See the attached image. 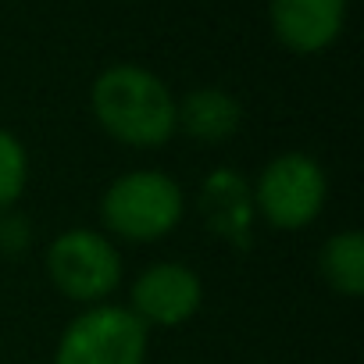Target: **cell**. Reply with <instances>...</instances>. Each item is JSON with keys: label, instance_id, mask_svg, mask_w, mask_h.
Segmentation results:
<instances>
[{"label": "cell", "instance_id": "obj_1", "mask_svg": "<svg viewBox=\"0 0 364 364\" xmlns=\"http://www.w3.org/2000/svg\"><path fill=\"white\" fill-rule=\"evenodd\" d=\"M93 118L122 146L154 150L175 136V97L150 68L111 65L90 93Z\"/></svg>", "mask_w": 364, "mask_h": 364}, {"label": "cell", "instance_id": "obj_2", "mask_svg": "<svg viewBox=\"0 0 364 364\" xmlns=\"http://www.w3.org/2000/svg\"><path fill=\"white\" fill-rule=\"evenodd\" d=\"M186 215V193L164 171H125L100 197V222L129 243H157L171 236Z\"/></svg>", "mask_w": 364, "mask_h": 364}, {"label": "cell", "instance_id": "obj_3", "mask_svg": "<svg viewBox=\"0 0 364 364\" xmlns=\"http://www.w3.org/2000/svg\"><path fill=\"white\" fill-rule=\"evenodd\" d=\"M254 193V211L279 232H300L307 229L328 197V178L325 168L311 154H279L272 157L257 182L250 186Z\"/></svg>", "mask_w": 364, "mask_h": 364}, {"label": "cell", "instance_id": "obj_4", "mask_svg": "<svg viewBox=\"0 0 364 364\" xmlns=\"http://www.w3.org/2000/svg\"><path fill=\"white\" fill-rule=\"evenodd\" d=\"M150 332L118 304H93L79 311L58 339L54 364H143Z\"/></svg>", "mask_w": 364, "mask_h": 364}, {"label": "cell", "instance_id": "obj_5", "mask_svg": "<svg viewBox=\"0 0 364 364\" xmlns=\"http://www.w3.org/2000/svg\"><path fill=\"white\" fill-rule=\"evenodd\" d=\"M47 275L54 289L75 304H104L122 282V257L97 229H68L47 250Z\"/></svg>", "mask_w": 364, "mask_h": 364}, {"label": "cell", "instance_id": "obj_6", "mask_svg": "<svg viewBox=\"0 0 364 364\" xmlns=\"http://www.w3.org/2000/svg\"><path fill=\"white\" fill-rule=\"evenodd\" d=\"M204 304V282L190 264L178 261H157L143 268L132 282V314L150 328H175L186 325Z\"/></svg>", "mask_w": 364, "mask_h": 364}, {"label": "cell", "instance_id": "obj_7", "mask_svg": "<svg viewBox=\"0 0 364 364\" xmlns=\"http://www.w3.org/2000/svg\"><path fill=\"white\" fill-rule=\"evenodd\" d=\"M350 0H268V22L275 40L293 54L328 50L346 26Z\"/></svg>", "mask_w": 364, "mask_h": 364}, {"label": "cell", "instance_id": "obj_8", "mask_svg": "<svg viewBox=\"0 0 364 364\" xmlns=\"http://www.w3.org/2000/svg\"><path fill=\"white\" fill-rule=\"evenodd\" d=\"M197 208H200L204 225H208L218 240H225V243H232V247H240V250L250 247L257 211H254L250 182H247L240 171H232V168L211 171V175L204 178V186H200Z\"/></svg>", "mask_w": 364, "mask_h": 364}, {"label": "cell", "instance_id": "obj_9", "mask_svg": "<svg viewBox=\"0 0 364 364\" xmlns=\"http://www.w3.org/2000/svg\"><path fill=\"white\" fill-rule=\"evenodd\" d=\"M240 125H243L240 100L218 86H204L175 100V132H186L204 146L229 143L240 132Z\"/></svg>", "mask_w": 364, "mask_h": 364}, {"label": "cell", "instance_id": "obj_10", "mask_svg": "<svg viewBox=\"0 0 364 364\" xmlns=\"http://www.w3.org/2000/svg\"><path fill=\"white\" fill-rule=\"evenodd\" d=\"M321 279L339 296H364V236L360 232H336L321 243L318 254Z\"/></svg>", "mask_w": 364, "mask_h": 364}, {"label": "cell", "instance_id": "obj_11", "mask_svg": "<svg viewBox=\"0 0 364 364\" xmlns=\"http://www.w3.org/2000/svg\"><path fill=\"white\" fill-rule=\"evenodd\" d=\"M29 186V154L11 129H0V215L11 211Z\"/></svg>", "mask_w": 364, "mask_h": 364}]
</instances>
